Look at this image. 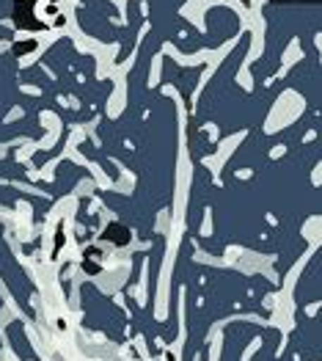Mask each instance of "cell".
<instances>
[{
	"mask_svg": "<svg viewBox=\"0 0 322 361\" xmlns=\"http://www.w3.org/2000/svg\"><path fill=\"white\" fill-rule=\"evenodd\" d=\"M242 3H248V0H242Z\"/></svg>",
	"mask_w": 322,
	"mask_h": 361,
	"instance_id": "obj_2",
	"label": "cell"
},
{
	"mask_svg": "<svg viewBox=\"0 0 322 361\" xmlns=\"http://www.w3.org/2000/svg\"><path fill=\"white\" fill-rule=\"evenodd\" d=\"M273 3L278 6V3H317V0H273Z\"/></svg>",
	"mask_w": 322,
	"mask_h": 361,
	"instance_id": "obj_1",
	"label": "cell"
}]
</instances>
